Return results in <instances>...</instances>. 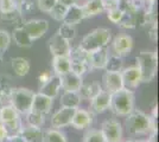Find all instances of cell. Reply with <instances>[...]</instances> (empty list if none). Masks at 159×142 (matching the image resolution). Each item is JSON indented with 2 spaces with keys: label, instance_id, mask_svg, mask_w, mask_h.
Masks as SVG:
<instances>
[{
  "label": "cell",
  "instance_id": "4",
  "mask_svg": "<svg viewBox=\"0 0 159 142\" xmlns=\"http://www.w3.org/2000/svg\"><path fill=\"white\" fill-rule=\"evenodd\" d=\"M137 67L141 72V82L150 83L154 80L158 69V56L153 51H141L137 58Z\"/></svg>",
  "mask_w": 159,
  "mask_h": 142
},
{
  "label": "cell",
  "instance_id": "26",
  "mask_svg": "<svg viewBox=\"0 0 159 142\" xmlns=\"http://www.w3.org/2000/svg\"><path fill=\"white\" fill-rule=\"evenodd\" d=\"M102 90L101 84L98 82H90V83H82L81 88L79 90V94L82 100L90 101L93 97H95Z\"/></svg>",
  "mask_w": 159,
  "mask_h": 142
},
{
  "label": "cell",
  "instance_id": "6",
  "mask_svg": "<svg viewBox=\"0 0 159 142\" xmlns=\"http://www.w3.org/2000/svg\"><path fill=\"white\" fill-rule=\"evenodd\" d=\"M0 122L6 127L8 135L19 134V130L21 128L20 114L10 103L1 105V108H0Z\"/></svg>",
  "mask_w": 159,
  "mask_h": 142
},
{
  "label": "cell",
  "instance_id": "33",
  "mask_svg": "<svg viewBox=\"0 0 159 142\" xmlns=\"http://www.w3.org/2000/svg\"><path fill=\"white\" fill-rule=\"evenodd\" d=\"M25 116H26V122L29 126L42 128L45 123V116L39 114V113H34V111L30 110L27 114H25Z\"/></svg>",
  "mask_w": 159,
  "mask_h": 142
},
{
  "label": "cell",
  "instance_id": "16",
  "mask_svg": "<svg viewBox=\"0 0 159 142\" xmlns=\"http://www.w3.org/2000/svg\"><path fill=\"white\" fill-rule=\"evenodd\" d=\"M53 104V100L48 97L45 95L40 94H34L33 96V101H32V105H31V111H34V113H39L42 115L47 116L50 110L52 108Z\"/></svg>",
  "mask_w": 159,
  "mask_h": 142
},
{
  "label": "cell",
  "instance_id": "8",
  "mask_svg": "<svg viewBox=\"0 0 159 142\" xmlns=\"http://www.w3.org/2000/svg\"><path fill=\"white\" fill-rule=\"evenodd\" d=\"M100 131L105 137L106 142H121L122 141V126L116 120H107L102 123Z\"/></svg>",
  "mask_w": 159,
  "mask_h": 142
},
{
  "label": "cell",
  "instance_id": "41",
  "mask_svg": "<svg viewBox=\"0 0 159 142\" xmlns=\"http://www.w3.org/2000/svg\"><path fill=\"white\" fill-rule=\"evenodd\" d=\"M148 37L152 41H157V23L148 26Z\"/></svg>",
  "mask_w": 159,
  "mask_h": 142
},
{
  "label": "cell",
  "instance_id": "46",
  "mask_svg": "<svg viewBox=\"0 0 159 142\" xmlns=\"http://www.w3.org/2000/svg\"><path fill=\"white\" fill-rule=\"evenodd\" d=\"M13 1L16 2V4H17V5H18V6H19L20 4H21L23 1H25V0H13Z\"/></svg>",
  "mask_w": 159,
  "mask_h": 142
},
{
  "label": "cell",
  "instance_id": "3",
  "mask_svg": "<svg viewBox=\"0 0 159 142\" xmlns=\"http://www.w3.org/2000/svg\"><path fill=\"white\" fill-rule=\"evenodd\" d=\"M112 39V32L106 27H99L83 37L79 46L86 52H92L102 47H107Z\"/></svg>",
  "mask_w": 159,
  "mask_h": 142
},
{
  "label": "cell",
  "instance_id": "9",
  "mask_svg": "<svg viewBox=\"0 0 159 142\" xmlns=\"http://www.w3.org/2000/svg\"><path fill=\"white\" fill-rule=\"evenodd\" d=\"M23 27L33 41L42 38L49 30V23L45 19H31L23 23Z\"/></svg>",
  "mask_w": 159,
  "mask_h": 142
},
{
  "label": "cell",
  "instance_id": "30",
  "mask_svg": "<svg viewBox=\"0 0 159 142\" xmlns=\"http://www.w3.org/2000/svg\"><path fill=\"white\" fill-rule=\"evenodd\" d=\"M12 90L13 87L11 84V78L6 75H0V100L2 104H5V101L10 102Z\"/></svg>",
  "mask_w": 159,
  "mask_h": 142
},
{
  "label": "cell",
  "instance_id": "14",
  "mask_svg": "<svg viewBox=\"0 0 159 142\" xmlns=\"http://www.w3.org/2000/svg\"><path fill=\"white\" fill-rule=\"evenodd\" d=\"M76 108H68V107H61L51 117V126L53 128H64L70 126L73 116L75 114Z\"/></svg>",
  "mask_w": 159,
  "mask_h": 142
},
{
  "label": "cell",
  "instance_id": "32",
  "mask_svg": "<svg viewBox=\"0 0 159 142\" xmlns=\"http://www.w3.org/2000/svg\"><path fill=\"white\" fill-rule=\"evenodd\" d=\"M43 142H68L66 135L58 129H49L43 133Z\"/></svg>",
  "mask_w": 159,
  "mask_h": 142
},
{
  "label": "cell",
  "instance_id": "25",
  "mask_svg": "<svg viewBox=\"0 0 159 142\" xmlns=\"http://www.w3.org/2000/svg\"><path fill=\"white\" fill-rule=\"evenodd\" d=\"M19 135L26 142H43V130L39 127L25 126L19 130Z\"/></svg>",
  "mask_w": 159,
  "mask_h": 142
},
{
  "label": "cell",
  "instance_id": "20",
  "mask_svg": "<svg viewBox=\"0 0 159 142\" xmlns=\"http://www.w3.org/2000/svg\"><path fill=\"white\" fill-rule=\"evenodd\" d=\"M92 123H93V114L90 111L84 110V109L76 108L71 123H70L74 128L81 130V129L88 128Z\"/></svg>",
  "mask_w": 159,
  "mask_h": 142
},
{
  "label": "cell",
  "instance_id": "29",
  "mask_svg": "<svg viewBox=\"0 0 159 142\" xmlns=\"http://www.w3.org/2000/svg\"><path fill=\"white\" fill-rule=\"evenodd\" d=\"M52 69L55 71V75H64L68 71H70V59L69 57L63 56H56L52 57Z\"/></svg>",
  "mask_w": 159,
  "mask_h": 142
},
{
  "label": "cell",
  "instance_id": "12",
  "mask_svg": "<svg viewBox=\"0 0 159 142\" xmlns=\"http://www.w3.org/2000/svg\"><path fill=\"white\" fill-rule=\"evenodd\" d=\"M121 77H122V83H124V88L133 90V89L138 88L141 82V72L139 68L137 65L128 67L121 70Z\"/></svg>",
  "mask_w": 159,
  "mask_h": 142
},
{
  "label": "cell",
  "instance_id": "35",
  "mask_svg": "<svg viewBox=\"0 0 159 142\" xmlns=\"http://www.w3.org/2000/svg\"><path fill=\"white\" fill-rule=\"evenodd\" d=\"M66 10H68V7L64 6V5H62V4H60V2L57 1L56 5H55V6L51 8V11L49 12V14H50V17H51L52 19H55V20L62 21L66 13Z\"/></svg>",
  "mask_w": 159,
  "mask_h": 142
},
{
  "label": "cell",
  "instance_id": "21",
  "mask_svg": "<svg viewBox=\"0 0 159 142\" xmlns=\"http://www.w3.org/2000/svg\"><path fill=\"white\" fill-rule=\"evenodd\" d=\"M108 54H109V52H108L107 47H102L99 50L88 52V61H89L90 69L92 70H94V69H105Z\"/></svg>",
  "mask_w": 159,
  "mask_h": 142
},
{
  "label": "cell",
  "instance_id": "7",
  "mask_svg": "<svg viewBox=\"0 0 159 142\" xmlns=\"http://www.w3.org/2000/svg\"><path fill=\"white\" fill-rule=\"evenodd\" d=\"M69 59H70V71L82 77L83 75H86L88 71L92 70L88 61V52L82 50L80 46L71 47L69 54Z\"/></svg>",
  "mask_w": 159,
  "mask_h": 142
},
{
  "label": "cell",
  "instance_id": "5",
  "mask_svg": "<svg viewBox=\"0 0 159 142\" xmlns=\"http://www.w3.org/2000/svg\"><path fill=\"white\" fill-rule=\"evenodd\" d=\"M34 93L26 88H13L10 96V104L20 115H25L31 110Z\"/></svg>",
  "mask_w": 159,
  "mask_h": 142
},
{
  "label": "cell",
  "instance_id": "34",
  "mask_svg": "<svg viewBox=\"0 0 159 142\" xmlns=\"http://www.w3.org/2000/svg\"><path fill=\"white\" fill-rule=\"evenodd\" d=\"M57 33L60 34L61 37H63L66 41H71L76 37V28L73 25H68V24H64L62 23V25L60 26Z\"/></svg>",
  "mask_w": 159,
  "mask_h": 142
},
{
  "label": "cell",
  "instance_id": "31",
  "mask_svg": "<svg viewBox=\"0 0 159 142\" xmlns=\"http://www.w3.org/2000/svg\"><path fill=\"white\" fill-rule=\"evenodd\" d=\"M124 69V57L115 54H108L105 70L106 71H121Z\"/></svg>",
  "mask_w": 159,
  "mask_h": 142
},
{
  "label": "cell",
  "instance_id": "49",
  "mask_svg": "<svg viewBox=\"0 0 159 142\" xmlns=\"http://www.w3.org/2000/svg\"><path fill=\"white\" fill-rule=\"evenodd\" d=\"M1 105H2V102H1V100H0V108H1Z\"/></svg>",
  "mask_w": 159,
  "mask_h": 142
},
{
  "label": "cell",
  "instance_id": "48",
  "mask_svg": "<svg viewBox=\"0 0 159 142\" xmlns=\"http://www.w3.org/2000/svg\"><path fill=\"white\" fill-rule=\"evenodd\" d=\"M2 65V54H0V67Z\"/></svg>",
  "mask_w": 159,
  "mask_h": 142
},
{
  "label": "cell",
  "instance_id": "11",
  "mask_svg": "<svg viewBox=\"0 0 159 142\" xmlns=\"http://www.w3.org/2000/svg\"><path fill=\"white\" fill-rule=\"evenodd\" d=\"M49 50H50V54H52V57H56V56L69 57L71 45H70V41L64 39L56 32L49 39Z\"/></svg>",
  "mask_w": 159,
  "mask_h": 142
},
{
  "label": "cell",
  "instance_id": "39",
  "mask_svg": "<svg viewBox=\"0 0 159 142\" xmlns=\"http://www.w3.org/2000/svg\"><path fill=\"white\" fill-rule=\"evenodd\" d=\"M121 17H122V10L120 7H115V8L107 11V18L109 19V21H112L113 24L118 25L121 20Z\"/></svg>",
  "mask_w": 159,
  "mask_h": 142
},
{
  "label": "cell",
  "instance_id": "44",
  "mask_svg": "<svg viewBox=\"0 0 159 142\" xmlns=\"http://www.w3.org/2000/svg\"><path fill=\"white\" fill-rule=\"evenodd\" d=\"M6 142H26L19 134H14V135H10L7 137Z\"/></svg>",
  "mask_w": 159,
  "mask_h": 142
},
{
  "label": "cell",
  "instance_id": "27",
  "mask_svg": "<svg viewBox=\"0 0 159 142\" xmlns=\"http://www.w3.org/2000/svg\"><path fill=\"white\" fill-rule=\"evenodd\" d=\"M81 96L79 91H64L61 96L60 104L61 107H68V108H79L81 104Z\"/></svg>",
  "mask_w": 159,
  "mask_h": 142
},
{
  "label": "cell",
  "instance_id": "13",
  "mask_svg": "<svg viewBox=\"0 0 159 142\" xmlns=\"http://www.w3.org/2000/svg\"><path fill=\"white\" fill-rule=\"evenodd\" d=\"M133 49V38L129 34H118L113 41V54L125 57L131 54Z\"/></svg>",
  "mask_w": 159,
  "mask_h": 142
},
{
  "label": "cell",
  "instance_id": "17",
  "mask_svg": "<svg viewBox=\"0 0 159 142\" xmlns=\"http://www.w3.org/2000/svg\"><path fill=\"white\" fill-rule=\"evenodd\" d=\"M60 77L62 89L64 91H79L82 83H83L82 76L75 74L73 71H68L66 74L61 75Z\"/></svg>",
  "mask_w": 159,
  "mask_h": 142
},
{
  "label": "cell",
  "instance_id": "22",
  "mask_svg": "<svg viewBox=\"0 0 159 142\" xmlns=\"http://www.w3.org/2000/svg\"><path fill=\"white\" fill-rule=\"evenodd\" d=\"M84 19L86 18H93L99 14L105 12L103 0H87L83 5H81Z\"/></svg>",
  "mask_w": 159,
  "mask_h": 142
},
{
  "label": "cell",
  "instance_id": "38",
  "mask_svg": "<svg viewBox=\"0 0 159 142\" xmlns=\"http://www.w3.org/2000/svg\"><path fill=\"white\" fill-rule=\"evenodd\" d=\"M33 2L37 5V7L42 12L49 13L51 11V8L56 5L57 0H33Z\"/></svg>",
  "mask_w": 159,
  "mask_h": 142
},
{
  "label": "cell",
  "instance_id": "45",
  "mask_svg": "<svg viewBox=\"0 0 159 142\" xmlns=\"http://www.w3.org/2000/svg\"><path fill=\"white\" fill-rule=\"evenodd\" d=\"M57 1L66 7H70V6H73V5L79 4V0H57Z\"/></svg>",
  "mask_w": 159,
  "mask_h": 142
},
{
  "label": "cell",
  "instance_id": "50",
  "mask_svg": "<svg viewBox=\"0 0 159 142\" xmlns=\"http://www.w3.org/2000/svg\"><path fill=\"white\" fill-rule=\"evenodd\" d=\"M122 142V141H121ZM124 142H138V141H124Z\"/></svg>",
  "mask_w": 159,
  "mask_h": 142
},
{
  "label": "cell",
  "instance_id": "36",
  "mask_svg": "<svg viewBox=\"0 0 159 142\" xmlns=\"http://www.w3.org/2000/svg\"><path fill=\"white\" fill-rule=\"evenodd\" d=\"M83 142H106L102 133L98 129H90L84 134Z\"/></svg>",
  "mask_w": 159,
  "mask_h": 142
},
{
  "label": "cell",
  "instance_id": "2",
  "mask_svg": "<svg viewBox=\"0 0 159 142\" xmlns=\"http://www.w3.org/2000/svg\"><path fill=\"white\" fill-rule=\"evenodd\" d=\"M109 109L118 116L128 115L134 109V94L132 90L122 88L111 94Z\"/></svg>",
  "mask_w": 159,
  "mask_h": 142
},
{
  "label": "cell",
  "instance_id": "40",
  "mask_svg": "<svg viewBox=\"0 0 159 142\" xmlns=\"http://www.w3.org/2000/svg\"><path fill=\"white\" fill-rule=\"evenodd\" d=\"M103 6H105V11H109L112 8L119 7V0H103Z\"/></svg>",
  "mask_w": 159,
  "mask_h": 142
},
{
  "label": "cell",
  "instance_id": "1",
  "mask_svg": "<svg viewBox=\"0 0 159 142\" xmlns=\"http://www.w3.org/2000/svg\"><path fill=\"white\" fill-rule=\"evenodd\" d=\"M156 120L157 117L147 115L141 110L133 109L126 118L127 131L132 135H144L151 133L153 130H157Z\"/></svg>",
  "mask_w": 159,
  "mask_h": 142
},
{
  "label": "cell",
  "instance_id": "28",
  "mask_svg": "<svg viewBox=\"0 0 159 142\" xmlns=\"http://www.w3.org/2000/svg\"><path fill=\"white\" fill-rule=\"evenodd\" d=\"M11 67L12 70L14 71V74L17 75L18 77H24L29 74L30 71V62L27 61L26 58L23 57H16L11 59Z\"/></svg>",
  "mask_w": 159,
  "mask_h": 142
},
{
  "label": "cell",
  "instance_id": "15",
  "mask_svg": "<svg viewBox=\"0 0 159 142\" xmlns=\"http://www.w3.org/2000/svg\"><path fill=\"white\" fill-rule=\"evenodd\" d=\"M102 80H103L105 90H107L111 94L118 91V90H121V89L124 88L121 71H106Z\"/></svg>",
  "mask_w": 159,
  "mask_h": 142
},
{
  "label": "cell",
  "instance_id": "43",
  "mask_svg": "<svg viewBox=\"0 0 159 142\" xmlns=\"http://www.w3.org/2000/svg\"><path fill=\"white\" fill-rule=\"evenodd\" d=\"M52 76V74L50 72V71H44V72H42V74L38 76V81H39V84H44L47 81H49V78Z\"/></svg>",
  "mask_w": 159,
  "mask_h": 142
},
{
  "label": "cell",
  "instance_id": "24",
  "mask_svg": "<svg viewBox=\"0 0 159 142\" xmlns=\"http://www.w3.org/2000/svg\"><path fill=\"white\" fill-rule=\"evenodd\" d=\"M12 38H13L14 43L19 47H24V49H29L32 46L33 41L29 37V34L26 33V31L23 27V23L18 24L17 26L13 28L12 32Z\"/></svg>",
  "mask_w": 159,
  "mask_h": 142
},
{
  "label": "cell",
  "instance_id": "23",
  "mask_svg": "<svg viewBox=\"0 0 159 142\" xmlns=\"http://www.w3.org/2000/svg\"><path fill=\"white\" fill-rule=\"evenodd\" d=\"M84 19V15H83V11H82V7L81 5L76 4V5H73V6L68 7L66 10V13L63 18L62 23L64 24H68V25H73V26H76L79 23Z\"/></svg>",
  "mask_w": 159,
  "mask_h": 142
},
{
  "label": "cell",
  "instance_id": "47",
  "mask_svg": "<svg viewBox=\"0 0 159 142\" xmlns=\"http://www.w3.org/2000/svg\"><path fill=\"white\" fill-rule=\"evenodd\" d=\"M145 1L150 2V4H156V1H157V0H145Z\"/></svg>",
  "mask_w": 159,
  "mask_h": 142
},
{
  "label": "cell",
  "instance_id": "10",
  "mask_svg": "<svg viewBox=\"0 0 159 142\" xmlns=\"http://www.w3.org/2000/svg\"><path fill=\"white\" fill-rule=\"evenodd\" d=\"M23 17L19 6L13 0H0V19L5 21H19Z\"/></svg>",
  "mask_w": 159,
  "mask_h": 142
},
{
  "label": "cell",
  "instance_id": "42",
  "mask_svg": "<svg viewBox=\"0 0 159 142\" xmlns=\"http://www.w3.org/2000/svg\"><path fill=\"white\" fill-rule=\"evenodd\" d=\"M8 131H7L6 127L0 122V142H6L7 137H8Z\"/></svg>",
  "mask_w": 159,
  "mask_h": 142
},
{
  "label": "cell",
  "instance_id": "19",
  "mask_svg": "<svg viewBox=\"0 0 159 142\" xmlns=\"http://www.w3.org/2000/svg\"><path fill=\"white\" fill-rule=\"evenodd\" d=\"M61 89H62L61 77L58 75H52V76L49 78V81H47L44 84L40 85L38 93L45 95V96H48V97H50V98L53 100V98L58 95Z\"/></svg>",
  "mask_w": 159,
  "mask_h": 142
},
{
  "label": "cell",
  "instance_id": "18",
  "mask_svg": "<svg viewBox=\"0 0 159 142\" xmlns=\"http://www.w3.org/2000/svg\"><path fill=\"white\" fill-rule=\"evenodd\" d=\"M111 105V93L107 90H101L95 97L90 100V108L95 114H101L109 109Z\"/></svg>",
  "mask_w": 159,
  "mask_h": 142
},
{
  "label": "cell",
  "instance_id": "37",
  "mask_svg": "<svg viewBox=\"0 0 159 142\" xmlns=\"http://www.w3.org/2000/svg\"><path fill=\"white\" fill-rule=\"evenodd\" d=\"M11 44V36L5 30H0V54H4Z\"/></svg>",
  "mask_w": 159,
  "mask_h": 142
}]
</instances>
